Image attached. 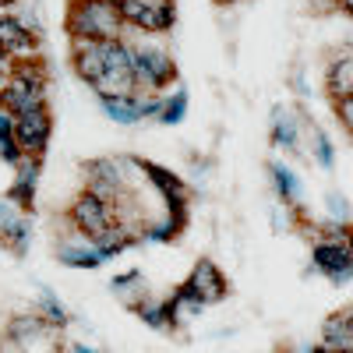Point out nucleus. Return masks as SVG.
Here are the masks:
<instances>
[{
	"label": "nucleus",
	"mask_w": 353,
	"mask_h": 353,
	"mask_svg": "<svg viewBox=\"0 0 353 353\" xmlns=\"http://www.w3.org/2000/svg\"><path fill=\"white\" fill-rule=\"evenodd\" d=\"M57 258H61L64 265H71V269H99V265L106 261V254L92 241H85V237L57 244Z\"/></svg>",
	"instance_id": "a211bd4d"
},
{
	"label": "nucleus",
	"mask_w": 353,
	"mask_h": 353,
	"mask_svg": "<svg viewBox=\"0 0 353 353\" xmlns=\"http://www.w3.org/2000/svg\"><path fill=\"white\" fill-rule=\"evenodd\" d=\"M181 290L191 293L201 307H212V304H219V301L230 297V283H226L223 269H219L212 258H198L194 269L188 272V279L181 283Z\"/></svg>",
	"instance_id": "6e6552de"
},
{
	"label": "nucleus",
	"mask_w": 353,
	"mask_h": 353,
	"mask_svg": "<svg viewBox=\"0 0 353 353\" xmlns=\"http://www.w3.org/2000/svg\"><path fill=\"white\" fill-rule=\"evenodd\" d=\"M307 156L321 166V170H332L336 166V149H332V141H329V134L318 128V134H314V141H311V149H307Z\"/></svg>",
	"instance_id": "a878e982"
},
{
	"label": "nucleus",
	"mask_w": 353,
	"mask_h": 353,
	"mask_svg": "<svg viewBox=\"0 0 353 353\" xmlns=\"http://www.w3.org/2000/svg\"><path fill=\"white\" fill-rule=\"evenodd\" d=\"M71 68L96 99H124L138 92L128 36L113 43H71Z\"/></svg>",
	"instance_id": "f257e3e1"
},
{
	"label": "nucleus",
	"mask_w": 353,
	"mask_h": 353,
	"mask_svg": "<svg viewBox=\"0 0 353 353\" xmlns=\"http://www.w3.org/2000/svg\"><path fill=\"white\" fill-rule=\"evenodd\" d=\"M269 173H272V188H276L279 201L290 205V209H301V201H304V184H301L297 170H290L286 163H269Z\"/></svg>",
	"instance_id": "6ab92c4d"
},
{
	"label": "nucleus",
	"mask_w": 353,
	"mask_h": 353,
	"mask_svg": "<svg viewBox=\"0 0 353 353\" xmlns=\"http://www.w3.org/2000/svg\"><path fill=\"white\" fill-rule=\"evenodd\" d=\"M325 212H329V223H339V226H350V223H353L350 198H346L343 191H329V194H325Z\"/></svg>",
	"instance_id": "393cba45"
},
{
	"label": "nucleus",
	"mask_w": 353,
	"mask_h": 353,
	"mask_svg": "<svg viewBox=\"0 0 353 353\" xmlns=\"http://www.w3.org/2000/svg\"><path fill=\"white\" fill-rule=\"evenodd\" d=\"M99 106H103V113L110 117V121H113V124H121V128H134V124H141V121H145L141 92L124 96V99H103Z\"/></svg>",
	"instance_id": "aec40b11"
},
{
	"label": "nucleus",
	"mask_w": 353,
	"mask_h": 353,
	"mask_svg": "<svg viewBox=\"0 0 353 353\" xmlns=\"http://www.w3.org/2000/svg\"><path fill=\"white\" fill-rule=\"evenodd\" d=\"M332 4H336V8H339L346 18H353V0H332Z\"/></svg>",
	"instance_id": "c756f323"
},
{
	"label": "nucleus",
	"mask_w": 353,
	"mask_h": 353,
	"mask_svg": "<svg viewBox=\"0 0 353 353\" xmlns=\"http://www.w3.org/2000/svg\"><path fill=\"white\" fill-rule=\"evenodd\" d=\"M138 318L145 321L149 329H159V332H170L173 329V318H170V301H149L145 307H138Z\"/></svg>",
	"instance_id": "b1692460"
},
{
	"label": "nucleus",
	"mask_w": 353,
	"mask_h": 353,
	"mask_svg": "<svg viewBox=\"0 0 353 353\" xmlns=\"http://www.w3.org/2000/svg\"><path fill=\"white\" fill-rule=\"evenodd\" d=\"M332 113H336L339 128L353 138V96H346V99H332Z\"/></svg>",
	"instance_id": "bb28decb"
},
{
	"label": "nucleus",
	"mask_w": 353,
	"mask_h": 353,
	"mask_svg": "<svg viewBox=\"0 0 353 353\" xmlns=\"http://www.w3.org/2000/svg\"><path fill=\"white\" fill-rule=\"evenodd\" d=\"M321 346L332 353H353V307H339L321 321Z\"/></svg>",
	"instance_id": "2eb2a0df"
},
{
	"label": "nucleus",
	"mask_w": 353,
	"mask_h": 353,
	"mask_svg": "<svg viewBox=\"0 0 353 353\" xmlns=\"http://www.w3.org/2000/svg\"><path fill=\"white\" fill-rule=\"evenodd\" d=\"M68 43H113L128 36L121 0H68Z\"/></svg>",
	"instance_id": "f03ea898"
},
{
	"label": "nucleus",
	"mask_w": 353,
	"mask_h": 353,
	"mask_svg": "<svg viewBox=\"0 0 353 353\" xmlns=\"http://www.w3.org/2000/svg\"><path fill=\"white\" fill-rule=\"evenodd\" d=\"M131 46V64H134V81L145 92H170L176 85V61L173 53L159 43H152V36L141 39H128Z\"/></svg>",
	"instance_id": "20e7f679"
},
{
	"label": "nucleus",
	"mask_w": 353,
	"mask_h": 353,
	"mask_svg": "<svg viewBox=\"0 0 353 353\" xmlns=\"http://www.w3.org/2000/svg\"><path fill=\"white\" fill-rule=\"evenodd\" d=\"M0 46L14 61H39V32L28 28L11 8H0Z\"/></svg>",
	"instance_id": "9d476101"
},
{
	"label": "nucleus",
	"mask_w": 353,
	"mask_h": 353,
	"mask_svg": "<svg viewBox=\"0 0 353 353\" xmlns=\"http://www.w3.org/2000/svg\"><path fill=\"white\" fill-rule=\"evenodd\" d=\"M321 88H325V99H346L353 96V46L339 50L329 68H325V78H321Z\"/></svg>",
	"instance_id": "4468645a"
},
{
	"label": "nucleus",
	"mask_w": 353,
	"mask_h": 353,
	"mask_svg": "<svg viewBox=\"0 0 353 353\" xmlns=\"http://www.w3.org/2000/svg\"><path fill=\"white\" fill-rule=\"evenodd\" d=\"M311 261H314V269L325 279H332L336 286L353 279V265L346 258V244L343 241H318L314 251H311Z\"/></svg>",
	"instance_id": "f8f14e48"
},
{
	"label": "nucleus",
	"mask_w": 353,
	"mask_h": 353,
	"mask_svg": "<svg viewBox=\"0 0 353 353\" xmlns=\"http://www.w3.org/2000/svg\"><path fill=\"white\" fill-rule=\"evenodd\" d=\"M121 14L128 32H141V36H166L176 25L173 0H121Z\"/></svg>",
	"instance_id": "0eeeda50"
},
{
	"label": "nucleus",
	"mask_w": 353,
	"mask_h": 353,
	"mask_svg": "<svg viewBox=\"0 0 353 353\" xmlns=\"http://www.w3.org/2000/svg\"><path fill=\"white\" fill-rule=\"evenodd\" d=\"M219 4H233V0H219Z\"/></svg>",
	"instance_id": "72a5a7b5"
},
{
	"label": "nucleus",
	"mask_w": 353,
	"mask_h": 353,
	"mask_svg": "<svg viewBox=\"0 0 353 353\" xmlns=\"http://www.w3.org/2000/svg\"><path fill=\"white\" fill-rule=\"evenodd\" d=\"M68 223H71V230L78 233V237H85V241H99L103 233H110L113 226H121L117 223V209L106 201V198H99V194H92L88 188H81L74 198H71V205H68Z\"/></svg>",
	"instance_id": "423d86ee"
},
{
	"label": "nucleus",
	"mask_w": 353,
	"mask_h": 353,
	"mask_svg": "<svg viewBox=\"0 0 353 353\" xmlns=\"http://www.w3.org/2000/svg\"><path fill=\"white\" fill-rule=\"evenodd\" d=\"M14 138H18L21 156L43 159L46 145H50V138H53V113H50V106H46V110H32V113H18Z\"/></svg>",
	"instance_id": "1a4fd4ad"
},
{
	"label": "nucleus",
	"mask_w": 353,
	"mask_h": 353,
	"mask_svg": "<svg viewBox=\"0 0 353 353\" xmlns=\"http://www.w3.org/2000/svg\"><path fill=\"white\" fill-rule=\"evenodd\" d=\"M28 241H32L28 212H21L8 194H0V248H8L11 254H25Z\"/></svg>",
	"instance_id": "9b49d317"
},
{
	"label": "nucleus",
	"mask_w": 353,
	"mask_h": 353,
	"mask_svg": "<svg viewBox=\"0 0 353 353\" xmlns=\"http://www.w3.org/2000/svg\"><path fill=\"white\" fill-rule=\"evenodd\" d=\"M184 117H188V88H184V85H173L170 92H163L159 124H181Z\"/></svg>",
	"instance_id": "4be33fe9"
},
{
	"label": "nucleus",
	"mask_w": 353,
	"mask_h": 353,
	"mask_svg": "<svg viewBox=\"0 0 353 353\" xmlns=\"http://www.w3.org/2000/svg\"><path fill=\"white\" fill-rule=\"evenodd\" d=\"M304 121L307 117L301 110H293V106H276L272 110V145L276 149H293V152H301V134H304ZM304 156V152H301Z\"/></svg>",
	"instance_id": "ddd939ff"
},
{
	"label": "nucleus",
	"mask_w": 353,
	"mask_h": 353,
	"mask_svg": "<svg viewBox=\"0 0 353 353\" xmlns=\"http://www.w3.org/2000/svg\"><path fill=\"white\" fill-rule=\"evenodd\" d=\"M14 64H18V61H14V57H11V53H8L4 46H0V92H4L8 78L14 74Z\"/></svg>",
	"instance_id": "cd10ccee"
},
{
	"label": "nucleus",
	"mask_w": 353,
	"mask_h": 353,
	"mask_svg": "<svg viewBox=\"0 0 353 353\" xmlns=\"http://www.w3.org/2000/svg\"><path fill=\"white\" fill-rule=\"evenodd\" d=\"M36 311L43 314V318H50L53 321V325H68V321H71V314H68V307L61 304V301H57V293L53 290H46V286H39V297H36Z\"/></svg>",
	"instance_id": "5701e85b"
},
{
	"label": "nucleus",
	"mask_w": 353,
	"mask_h": 353,
	"mask_svg": "<svg viewBox=\"0 0 353 353\" xmlns=\"http://www.w3.org/2000/svg\"><path fill=\"white\" fill-rule=\"evenodd\" d=\"M113 293H117V301H121L124 307L138 311V307H145L152 301V283L145 279V272L131 269V272H121L113 279Z\"/></svg>",
	"instance_id": "f3484780"
},
{
	"label": "nucleus",
	"mask_w": 353,
	"mask_h": 353,
	"mask_svg": "<svg viewBox=\"0 0 353 353\" xmlns=\"http://www.w3.org/2000/svg\"><path fill=\"white\" fill-rule=\"evenodd\" d=\"M343 244H346V258H350V265H353V226H350V233H346Z\"/></svg>",
	"instance_id": "2f4dec72"
},
{
	"label": "nucleus",
	"mask_w": 353,
	"mask_h": 353,
	"mask_svg": "<svg viewBox=\"0 0 353 353\" xmlns=\"http://www.w3.org/2000/svg\"><path fill=\"white\" fill-rule=\"evenodd\" d=\"M64 353H103V350L88 346V343H68V346H64Z\"/></svg>",
	"instance_id": "c85d7f7f"
},
{
	"label": "nucleus",
	"mask_w": 353,
	"mask_h": 353,
	"mask_svg": "<svg viewBox=\"0 0 353 353\" xmlns=\"http://www.w3.org/2000/svg\"><path fill=\"white\" fill-rule=\"evenodd\" d=\"M0 103H4L14 117L32 113V110H46L50 106V78H46L43 61H18L14 74L8 78L4 92H0Z\"/></svg>",
	"instance_id": "7ed1b4c3"
},
{
	"label": "nucleus",
	"mask_w": 353,
	"mask_h": 353,
	"mask_svg": "<svg viewBox=\"0 0 353 353\" xmlns=\"http://www.w3.org/2000/svg\"><path fill=\"white\" fill-rule=\"evenodd\" d=\"M0 353H21V350H18L11 339H4V336H0Z\"/></svg>",
	"instance_id": "7c9ffc66"
},
{
	"label": "nucleus",
	"mask_w": 353,
	"mask_h": 353,
	"mask_svg": "<svg viewBox=\"0 0 353 353\" xmlns=\"http://www.w3.org/2000/svg\"><path fill=\"white\" fill-rule=\"evenodd\" d=\"M4 339H11L21 353H64V329L53 325L39 311L14 314L4 325Z\"/></svg>",
	"instance_id": "39448f33"
},
{
	"label": "nucleus",
	"mask_w": 353,
	"mask_h": 353,
	"mask_svg": "<svg viewBox=\"0 0 353 353\" xmlns=\"http://www.w3.org/2000/svg\"><path fill=\"white\" fill-rule=\"evenodd\" d=\"M286 353H321V346H297V350H286Z\"/></svg>",
	"instance_id": "473e14b6"
},
{
	"label": "nucleus",
	"mask_w": 353,
	"mask_h": 353,
	"mask_svg": "<svg viewBox=\"0 0 353 353\" xmlns=\"http://www.w3.org/2000/svg\"><path fill=\"white\" fill-rule=\"evenodd\" d=\"M14 121H18V117L0 103V159L11 163V166H18L25 159L21 149H18V138H14Z\"/></svg>",
	"instance_id": "412c9836"
},
{
	"label": "nucleus",
	"mask_w": 353,
	"mask_h": 353,
	"mask_svg": "<svg viewBox=\"0 0 353 353\" xmlns=\"http://www.w3.org/2000/svg\"><path fill=\"white\" fill-rule=\"evenodd\" d=\"M14 170H18V181L8 188V198L18 205L21 212H32V205H36V184H39V159L25 156Z\"/></svg>",
	"instance_id": "dca6fc26"
}]
</instances>
